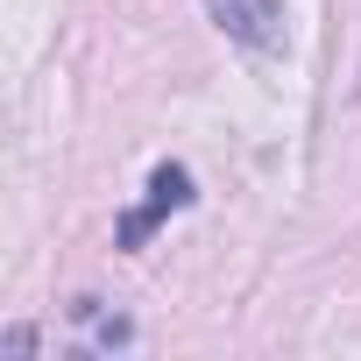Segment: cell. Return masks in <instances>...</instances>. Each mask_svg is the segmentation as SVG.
<instances>
[{
    "label": "cell",
    "mask_w": 361,
    "mask_h": 361,
    "mask_svg": "<svg viewBox=\"0 0 361 361\" xmlns=\"http://www.w3.org/2000/svg\"><path fill=\"white\" fill-rule=\"evenodd\" d=\"M206 15L227 43L255 50V57H276L290 43V22H283V0H206Z\"/></svg>",
    "instance_id": "1"
},
{
    "label": "cell",
    "mask_w": 361,
    "mask_h": 361,
    "mask_svg": "<svg viewBox=\"0 0 361 361\" xmlns=\"http://www.w3.org/2000/svg\"><path fill=\"white\" fill-rule=\"evenodd\" d=\"M185 206H192V170H185V163H156L149 199H142V206L121 220V248H142V241H149V234H156L170 213H185Z\"/></svg>",
    "instance_id": "2"
}]
</instances>
